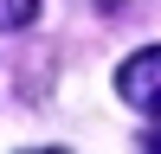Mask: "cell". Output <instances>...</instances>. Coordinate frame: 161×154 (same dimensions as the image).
<instances>
[{"mask_svg": "<svg viewBox=\"0 0 161 154\" xmlns=\"http://www.w3.org/2000/svg\"><path fill=\"white\" fill-rule=\"evenodd\" d=\"M116 90H123V103H129V109H142V116H161V45L136 51V58L116 71Z\"/></svg>", "mask_w": 161, "mask_h": 154, "instance_id": "1", "label": "cell"}, {"mask_svg": "<svg viewBox=\"0 0 161 154\" xmlns=\"http://www.w3.org/2000/svg\"><path fill=\"white\" fill-rule=\"evenodd\" d=\"M39 19V0H0V32H19Z\"/></svg>", "mask_w": 161, "mask_h": 154, "instance_id": "2", "label": "cell"}, {"mask_svg": "<svg viewBox=\"0 0 161 154\" xmlns=\"http://www.w3.org/2000/svg\"><path fill=\"white\" fill-rule=\"evenodd\" d=\"M142 148H148V154H161V128H148V135H142Z\"/></svg>", "mask_w": 161, "mask_h": 154, "instance_id": "3", "label": "cell"}, {"mask_svg": "<svg viewBox=\"0 0 161 154\" xmlns=\"http://www.w3.org/2000/svg\"><path fill=\"white\" fill-rule=\"evenodd\" d=\"M39 154H58V148H39Z\"/></svg>", "mask_w": 161, "mask_h": 154, "instance_id": "4", "label": "cell"}]
</instances>
